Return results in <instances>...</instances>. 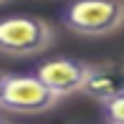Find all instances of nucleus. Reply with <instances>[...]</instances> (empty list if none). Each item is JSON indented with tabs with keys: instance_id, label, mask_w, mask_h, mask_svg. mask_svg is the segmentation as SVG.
I'll list each match as a JSON object with an SVG mask.
<instances>
[{
	"instance_id": "nucleus-4",
	"label": "nucleus",
	"mask_w": 124,
	"mask_h": 124,
	"mask_svg": "<svg viewBox=\"0 0 124 124\" xmlns=\"http://www.w3.org/2000/svg\"><path fill=\"white\" fill-rule=\"evenodd\" d=\"M89 69H91V63H86V61L58 56V58H48L43 63H38L33 74L41 78L56 96L63 99V96L84 91V84L89 78Z\"/></svg>"
},
{
	"instance_id": "nucleus-1",
	"label": "nucleus",
	"mask_w": 124,
	"mask_h": 124,
	"mask_svg": "<svg viewBox=\"0 0 124 124\" xmlns=\"http://www.w3.org/2000/svg\"><path fill=\"white\" fill-rule=\"evenodd\" d=\"M61 23L76 36L104 38L124 28V0H71Z\"/></svg>"
},
{
	"instance_id": "nucleus-8",
	"label": "nucleus",
	"mask_w": 124,
	"mask_h": 124,
	"mask_svg": "<svg viewBox=\"0 0 124 124\" xmlns=\"http://www.w3.org/2000/svg\"><path fill=\"white\" fill-rule=\"evenodd\" d=\"M0 124H13V122H8V116H3V114H0Z\"/></svg>"
},
{
	"instance_id": "nucleus-10",
	"label": "nucleus",
	"mask_w": 124,
	"mask_h": 124,
	"mask_svg": "<svg viewBox=\"0 0 124 124\" xmlns=\"http://www.w3.org/2000/svg\"><path fill=\"white\" fill-rule=\"evenodd\" d=\"M106 124H109V122H106Z\"/></svg>"
},
{
	"instance_id": "nucleus-9",
	"label": "nucleus",
	"mask_w": 124,
	"mask_h": 124,
	"mask_svg": "<svg viewBox=\"0 0 124 124\" xmlns=\"http://www.w3.org/2000/svg\"><path fill=\"white\" fill-rule=\"evenodd\" d=\"M3 3H5V0H0V5H3Z\"/></svg>"
},
{
	"instance_id": "nucleus-6",
	"label": "nucleus",
	"mask_w": 124,
	"mask_h": 124,
	"mask_svg": "<svg viewBox=\"0 0 124 124\" xmlns=\"http://www.w3.org/2000/svg\"><path fill=\"white\" fill-rule=\"evenodd\" d=\"M101 109H104V119L109 124H124V94L101 104Z\"/></svg>"
},
{
	"instance_id": "nucleus-5",
	"label": "nucleus",
	"mask_w": 124,
	"mask_h": 124,
	"mask_svg": "<svg viewBox=\"0 0 124 124\" xmlns=\"http://www.w3.org/2000/svg\"><path fill=\"white\" fill-rule=\"evenodd\" d=\"M89 99L106 104L124 94V61H104L89 69V78L84 84V91Z\"/></svg>"
},
{
	"instance_id": "nucleus-3",
	"label": "nucleus",
	"mask_w": 124,
	"mask_h": 124,
	"mask_svg": "<svg viewBox=\"0 0 124 124\" xmlns=\"http://www.w3.org/2000/svg\"><path fill=\"white\" fill-rule=\"evenodd\" d=\"M58 101L61 96H56L36 74H8L0 109L10 114H43Z\"/></svg>"
},
{
	"instance_id": "nucleus-7",
	"label": "nucleus",
	"mask_w": 124,
	"mask_h": 124,
	"mask_svg": "<svg viewBox=\"0 0 124 124\" xmlns=\"http://www.w3.org/2000/svg\"><path fill=\"white\" fill-rule=\"evenodd\" d=\"M5 81H8V74L0 71V99H3V89H5Z\"/></svg>"
},
{
	"instance_id": "nucleus-2",
	"label": "nucleus",
	"mask_w": 124,
	"mask_h": 124,
	"mask_svg": "<svg viewBox=\"0 0 124 124\" xmlns=\"http://www.w3.org/2000/svg\"><path fill=\"white\" fill-rule=\"evenodd\" d=\"M56 31L38 15H5L0 18V53L13 58H31L48 51Z\"/></svg>"
}]
</instances>
